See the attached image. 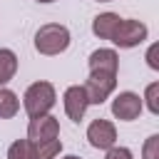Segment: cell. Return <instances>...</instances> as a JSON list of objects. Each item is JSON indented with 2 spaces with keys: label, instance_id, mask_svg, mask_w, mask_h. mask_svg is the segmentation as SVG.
Masks as SVG:
<instances>
[{
  "label": "cell",
  "instance_id": "1",
  "mask_svg": "<svg viewBox=\"0 0 159 159\" xmlns=\"http://www.w3.org/2000/svg\"><path fill=\"white\" fill-rule=\"evenodd\" d=\"M57 102V92H55V84L47 82V80H37L32 82L25 94H22V109L27 112V117H42V114H50V109L55 107Z\"/></svg>",
  "mask_w": 159,
  "mask_h": 159
},
{
  "label": "cell",
  "instance_id": "2",
  "mask_svg": "<svg viewBox=\"0 0 159 159\" xmlns=\"http://www.w3.org/2000/svg\"><path fill=\"white\" fill-rule=\"evenodd\" d=\"M70 30L60 22H47L35 32V50L45 57H55L62 55L70 47Z\"/></svg>",
  "mask_w": 159,
  "mask_h": 159
},
{
  "label": "cell",
  "instance_id": "3",
  "mask_svg": "<svg viewBox=\"0 0 159 159\" xmlns=\"http://www.w3.org/2000/svg\"><path fill=\"white\" fill-rule=\"evenodd\" d=\"M147 37H149V27H147L144 22L132 20V17H122L109 42H114L119 50H132V47L142 45Z\"/></svg>",
  "mask_w": 159,
  "mask_h": 159
},
{
  "label": "cell",
  "instance_id": "4",
  "mask_svg": "<svg viewBox=\"0 0 159 159\" xmlns=\"http://www.w3.org/2000/svg\"><path fill=\"white\" fill-rule=\"evenodd\" d=\"M82 87L87 92V102L89 104H102L117 89V75H109V72H89V77L84 80Z\"/></svg>",
  "mask_w": 159,
  "mask_h": 159
},
{
  "label": "cell",
  "instance_id": "5",
  "mask_svg": "<svg viewBox=\"0 0 159 159\" xmlns=\"http://www.w3.org/2000/svg\"><path fill=\"white\" fill-rule=\"evenodd\" d=\"M142 109H144V102H142V97H139L137 92H132V89H124V92H119V94L112 99V114H114L119 122H134V119L142 114Z\"/></svg>",
  "mask_w": 159,
  "mask_h": 159
},
{
  "label": "cell",
  "instance_id": "6",
  "mask_svg": "<svg viewBox=\"0 0 159 159\" xmlns=\"http://www.w3.org/2000/svg\"><path fill=\"white\" fill-rule=\"evenodd\" d=\"M87 142H89L94 149L107 152V149H112V147L117 144V127H114L109 119L97 117V119H92L89 127H87Z\"/></svg>",
  "mask_w": 159,
  "mask_h": 159
},
{
  "label": "cell",
  "instance_id": "7",
  "mask_svg": "<svg viewBox=\"0 0 159 159\" xmlns=\"http://www.w3.org/2000/svg\"><path fill=\"white\" fill-rule=\"evenodd\" d=\"M60 137V122L52 114H42V117H32L27 124V139L30 142H50Z\"/></svg>",
  "mask_w": 159,
  "mask_h": 159
},
{
  "label": "cell",
  "instance_id": "8",
  "mask_svg": "<svg viewBox=\"0 0 159 159\" xmlns=\"http://www.w3.org/2000/svg\"><path fill=\"white\" fill-rule=\"evenodd\" d=\"M62 104H65V114H67L72 122H82V119H84V112H87V107H89L84 87H82V84L67 87L65 94H62Z\"/></svg>",
  "mask_w": 159,
  "mask_h": 159
},
{
  "label": "cell",
  "instance_id": "9",
  "mask_svg": "<svg viewBox=\"0 0 159 159\" xmlns=\"http://www.w3.org/2000/svg\"><path fill=\"white\" fill-rule=\"evenodd\" d=\"M87 67H89V72H109V75H117L119 72V55L112 47H99V50H94L89 55Z\"/></svg>",
  "mask_w": 159,
  "mask_h": 159
},
{
  "label": "cell",
  "instance_id": "10",
  "mask_svg": "<svg viewBox=\"0 0 159 159\" xmlns=\"http://www.w3.org/2000/svg\"><path fill=\"white\" fill-rule=\"evenodd\" d=\"M119 20H122V17H119L117 12H99V15L92 20V35L99 37V40H112Z\"/></svg>",
  "mask_w": 159,
  "mask_h": 159
},
{
  "label": "cell",
  "instance_id": "11",
  "mask_svg": "<svg viewBox=\"0 0 159 159\" xmlns=\"http://www.w3.org/2000/svg\"><path fill=\"white\" fill-rule=\"evenodd\" d=\"M17 72V55L7 47H0V87L7 84Z\"/></svg>",
  "mask_w": 159,
  "mask_h": 159
},
{
  "label": "cell",
  "instance_id": "12",
  "mask_svg": "<svg viewBox=\"0 0 159 159\" xmlns=\"http://www.w3.org/2000/svg\"><path fill=\"white\" fill-rule=\"evenodd\" d=\"M17 112H20V97L12 89L0 87V119H12Z\"/></svg>",
  "mask_w": 159,
  "mask_h": 159
},
{
  "label": "cell",
  "instance_id": "13",
  "mask_svg": "<svg viewBox=\"0 0 159 159\" xmlns=\"http://www.w3.org/2000/svg\"><path fill=\"white\" fill-rule=\"evenodd\" d=\"M7 159H35V144L30 139H15L7 149Z\"/></svg>",
  "mask_w": 159,
  "mask_h": 159
},
{
  "label": "cell",
  "instance_id": "14",
  "mask_svg": "<svg viewBox=\"0 0 159 159\" xmlns=\"http://www.w3.org/2000/svg\"><path fill=\"white\" fill-rule=\"evenodd\" d=\"M60 152H62V142L60 139H50V142H37L35 144V159H57Z\"/></svg>",
  "mask_w": 159,
  "mask_h": 159
},
{
  "label": "cell",
  "instance_id": "15",
  "mask_svg": "<svg viewBox=\"0 0 159 159\" xmlns=\"http://www.w3.org/2000/svg\"><path fill=\"white\" fill-rule=\"evenodd\" d=\"M142 102H147V109H149L152 114H159V82H152V84H147Z\"/></svg>",
  "mask_w": 159,
  "mask_h": 159
},
{
  "label": "cell",
  "instance_id": "16",
  "mask_svg": "<svg viewBox=\"0 0 159 159\" xmlns=\"http://www.w3.org/2000/svg\"><path fill=\"white\" fill-rule=\"evenodd\" d=\"M142 159H159V134H149L142 147Z\"/></svg>",
  "mask_w": 159,
  "mask_h": 159
},
{
  "label": "cell",
  "instance_id": "17",
  "mask_svg": "<svg viewBox=\"0 0 159 159\" xmlns=\"http://www.w3.org/2000/svg\"><path fill=\"white\" fill-rule=\"evenodd\" d=\"M104 159H134V154H132V149H127V147H112V149H107V154H104Z\"/></svg>",
  "mask_w": 159,
  "mask_h": 159
},
{
  "label": "cell",
  "instance_id": "18",
  "mask_svg": "<svg viewBox=\"0 0 159 159\" xmlns=\"http://www.w3.org/2000/svg\"><path fill=\"white\" fill-rule=\"evenodd\" d=\"M157 52H159V45H152V47L147 50V65H149L152 70H159V62H157Z\"/></svg>",
  "mask_w": 159,
  "mask_h": 159
},
{
  "label": "cell",
  "instance_id": "19",
  "mask_svg": "<svg viewBox=\"0 0 159 159\" xmlns=\"http://www.w3.org/2000/svg\"><path fill=\"white\" fill-rule=\"evenodd\" d=\"M60 159H82V157H77V154H67V157H60Z\"/></svg>",
  "mask_w": 159,
  "mask_h": 159
},
{
  "label": "cell",
  "instance_id": "20",
  "mask_svg": "<svg viewBox=\"0 0 159 159\" xmlns=\"http://www.w3.org/2000/svg\"><path fill=\"white\" fill-rule=\"evenodd\" d=\"M37 2H55V0H37Z\"/></svg>",
  "mask_w": 159,
  "mask_h": 159
},
{
  "label": "cell",
  "instance_id": "21",
  "mask_svg": "<svg viewBox=\"0 0 159 159\" xmlns=\"http://www.w3.org/2000/svg\"><path fill=\"white\" fill-rule=\"evenodd\" d=\"M97 2H112V0H97Z\"/></svg>",
  "mask_w": 159,
  "mask_h": 159
}]
</instances>
